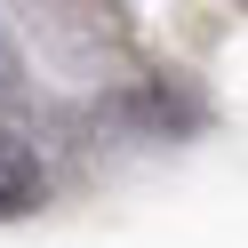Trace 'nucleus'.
<instances>
[{"instance_id":"f257e3e1","label":"nucleus","mask_w":248,"mask_h":248,"mask_svg":"<svg viewBox=\"0 0 248 248\" xmlns=\"http://www.w3.org/2000/svg\"><path fill=\"white\" fill-rule=\"evenodd\" d=\"M32 200H40V160H32V144H16V136L0 128V216L32 208Z\"/></svg>"}]
</instances>
